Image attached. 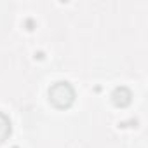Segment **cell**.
<instances>
[{"label":"cell","mask_w":148,"mask_h":148,"mask_svg":"<svg viewBox=\"0 0 148 148\" xmlns=\"http://www.w3.org/2000/svg\"><path fill=\"white\" fill-rule=\"evenodd\" d=\"M73 96L75 94H73V89L68 82H58L49 91V98L58 108H68L73 103Z\"/></svg>","instance_id":"6da1fadb"},{"label":"cell","mask_w":148,"mask_h":148,"mask_svg":"<svg viewBox=\"0 0 148 148\" xmlns=\"http://www.w3.org/2000/svg\"><path fill=\"white\" fill-rule=\"evenodd\" d=\"M9 134H11V122L2 112H0V143H4Z\"/></svg>","instance_id":"7a4b0ae2"}]
</instances>
